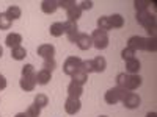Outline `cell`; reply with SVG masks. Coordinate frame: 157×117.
I'll use <instances>...</instances> for the list:
<instances>
[{
  "label": "cell",
  "instance_id": "obj_1",
  "mask_svg": "<svg viewBox=\"0 0 157 117\" xmlns=\"http://www.w3.org/2000/svg\"><path fill=\"white\" fill-rule=\"evenodd\" d=\"M143 83V78L137 73L130 75V73H120L116 76V86L118 87H123L126 90H135L141 86Z\"/></svg>",
  "mask_w": 157,
  "mask_h": 117
},
{
  "label": "cell",
  "instance_id": "obj_2",
  "mask_svg": "<svg viewBox=\"0 0 157 117\" xmlns=\"http://www.w3.org/2000/svg\"><path fill=\"white\" fill-rule=\"evenodd\" d=\"M91 39H93V47H96L98 50H104L109 47V34L102 30H94L93 34H90Z\"/></svg>",
  "mask_w": 157,
  "mask_h": 117
},
{
  "label": "cell",
  "instance_id": "obj_3",
  "mask_svg": "<svg viewBox=\"0 0 157 117\" xmlns=\"http://www.w3.org/2000/svg\"><path fill=\"white\" fill-rule=\"evenodd\" d=\"M129 92V90L123 89V87H113V89H109L105 92V101L109 103V105H116L118 101H121L124 98V95Z\"/></svg>",
  "mask_w": 157,
  "mask_h": 117
},
{
  "label": "cell",
  "instance_id": "obj_4",
  "mask_svg": "<svg viewBox=\"0 0 157 117\" xmlns=\"http://www.w3.org/2000/svg\"><path fill=\"white\" fill-rule=\"evenodd\" d=\"M137 22L141 25V27H145L146 30L155 27V17H154V14H151L148 9L137 12Z\"/></svg>",
  "mask_w": 157,
  "mask_h": 117
},
{
  "label": "cell",
  "instance_id": "obj_5",
  "mask_svg": "<svg viewBox=\"0 0 157 117\" xmlns=\"http://www.w3.org/2000/svg\"><path fill=\"white\" fill-rule=\"evenodd\" d=\"M80 64H82V59L78 58V56H69L66 61H64V64H63V72L71 76L74 72L78 70Z\"/></svg>",
  "mask_w": 157,
  "mask_h": 117
},
{
  "label": "cell",
  "instance_id": "obj_6",
  "mask_svg": "<svg viewBox=\"0 0 157 117\" xmlns=\"http://www.w3.org/2000/svg\"><path fill=\"white\" fill-rule=\"evenodd\" d=\"M64 27V34L68 36V39L71 42H75L77 41V36H78V27H77V22H71V20H66L63 23Z\"/></svg>",
  "mask_w": 157,
  "mask_h": 117
},
{
  "label": "cell",
  "instance_id": "obj_7",
  "mask_svg": "<svg viewBox=\"0 0 157 117\" xmlns=\"http://www.w3.org/2000/svg\"><path fill=\"white\" fill-rule=\"evenodd\" d=\"M121 101L124 103V106H126V108H129V109H135V108L140 106L141 98H140V95L135 94V92H127Z\"/></svg>",
  "mask_w": 157,
  "mask_h": 117
},
{
  "label": "cell",
  "instance_id": "obj_8",
  "mask_svg": "<svg viewBox=\"0 0 157 117\" xmlns=\"http://www.w3.org/2000/svg\"><path fill=\"white\" fill-rule=\"evenodd\" d=\"M80 108H82V103H80V100H78V98L68 97L66 101H64V111H66L68 114H71V115L77 114L78 111H80Z\"/></svg>",
  "mask_w": 157,
  "mask_h": 117
},
{
  "label": "cell",
  "instance_id": "obj_9",
  "mask_svg": "<svg viewBox=\"0 0 157 117\" xmlns=\"http://www.w3.org/2000/svg\"><path fill=\"white\" fill-rule=\"evenodd\" d=\"M75 44L80 50H90L91 47H93V39H91V36L88 33H78Z\"/></svg>",
  "mask_w": 157,
  "mask_h": 117
},
{
  "label": "cell",
  "instance_id": "obj_10",
  "mask_svg": "<svg viewBox=\"0 0 157 117\" xmlns=\"http://www.w3.org/2000/svg\"><path fill=\"white\" fill-rule=\"evenodd\" d=\"M19 86H21V89H24V90H33L35 89V86H36V75L35 73H32V75H24L22 78H21V81H19Z\"/></svg>",
  "mask_w": 157,
  "mask_h": 117
},
{
  "label": "cell",
  "instance_id": "obj_11",
  "mask_svg": "<svg viewBox=\"0 0 157 117\" xmlns=\"http://www.w3.org/2000/svg\"><path fill=\"white\" fill-rule=\"evenodd\" d=\"M38 55L44 59H52L55 55V47L52 44H43L38 47Z\"/></svg>",
  "mask_w": 157,
  "mask_h": 117
},
{
  "label": "cell",
  "instance_id": "obj_12",
  "mask_svg": "<svg viewBox=\"0 0 157 117\" xmlns=\"http://www.w3.org/2000/svg\"><path fill=\"white\" fill-rule=\"evenodd\" d=\"M127 47L135 50V51L137 50H143V48H145V37H143V36H132V37H129Z\"/></svg>",
  "mask_w": 157,
  "mask_h": 117
},
{
  "label": "cell",
  "instance_id": "obj_13",
  "mask_svg": "<svg viewBox=\"0 0 157 117\" xmlns=\"http://www.w3.org/2000/svg\"><path fill=\"white\" fill-rule=\"evenodd\" d=\"M82 94H83V86L71 81L69 86H68V97H71V98H80Z\"/></svg>",
  "mask_w": 157,
  "mask_h": 117
},
{
  "label": "cell",
  "instance_id": "obj_14",
  "mask_svg": "<svg viewBox=\"0 0 157 117\" xmlns=\"http://www.w3.org/2000/svg\"><path fill=\"white\" fill-rule=\"evenodd\" d=\"M36 75V84H41V86H46L50 80H52V72H49V70H44V69H41L38 73H35Z\"/></svg>",
  "mask_w": 157,
  "mask_h": 117
},
{
  "label": "cell",
  "instance_id": "obj_15",
  "mask_svg": "<svg viewBox=\"0 0 157 117\" xmlns=\"http://www.w3.org/2000/svg\"><path fill=\"white\" fill-rule=\"evenodd\" d=\"M41 9L46 14H54L58 9V2H55V0H44V2H41Z\"/></svg>",
  "mask_w": 157,
  "mask_h": 117
},
{
  "label": "cell",
  "instance_id": "obj_16",
  "mask_svg": "<svg viewBox=\"0 0 157 117\" xmlns=\"http://www.w3.org/2000/svg\"><path fill=\"white\" fill-rule=\"evenodd\" d=\"M21 42H22V36H21L19 33H10V34L6 36V39H5V44H6L10 48H14V47L21 45Z\"/></svg>",
  "mask_w": 157,
  "mask_h": 117
},
{
  "label": "cell",
  "instance_id": "obj_17",
  "mask_svg": "<svg viewBox=\"0 0 157 117\" xmlns=\"http://www.w3.org/2000/svg\"><path fill=\"white\" fill-rule=\"evenodd\" d=\"M91 62H93V72H98V73L104 72L105 67H107V61H105L104 56H96Z\"/></svg>",
  "mask_w": 157,
  "mask_h": 117
},
{
  "label": "cell",
  "instance_id": "obj_18",
  "mask_svg": "<svg viewBox=\"0 0 157 117\" xmlns=\"http://www.w3.org/2000/svg\"><path fill=\"white\" fill-rule=\"evenodd\" d=\"M141 69V64L137 58H132V59H129L126 61V70L130 73V75H134V73H138V70Z\"/></svg>",
  "mask_w": 157,
  "mask_h": 117
},
{
  "label": "cell",
  "instance_id": "obj_19",
  "mask_svg": "<svg viewBox=\"0 0 157 117\" xmlns=\"http://www.w3.org/2000/svg\"><path fill=\"white\" fill-rule=\"evenodd\" d=\"M66 16H68V20L77 22L78 19H80V16H82V9L78 8V5H75V6H72L71 9L66 11Z\"/></svg>",
  "mask_w": 157,
  "mask_h": 117
},
{
  "label": "cell",
  "instance_id": "obj_20",
  "mask_svg": "<svg viewBox=\"0 0 157 117\" xmlns=\"http://www.w3.org/2000/svg\"><path fill=\"white\" fill-rule=\"evenodd\" d=\"M5 14L8 16V19H10V20H16V19H19V17H21L22 11H21V8H19V6H16V5H10Z\"/></svg>",
  "mask_w": 157,
  "mask_h": 117
},
{
  "label": "cell",
  "instance_id": "obj_21",
  "mask_svg": "<svg viewBox=\"0 0 157 117\" xmlns=\"http://www.w3.org/2000/svg\"><path fill=\"white\" fill-rule=\"evenodd\" d=\"M71 78H72V81H74V83H77V84L83 86V84L86 83V80H88V75H86L83 70L78 69L77 72H74V73L71 75Z\"/></svg>",
  "mask_w": 157,
  "mask_h": 117
},
{
  "label": "cell",
  "instance_id": "obj_22",
  "mask_svg": "<svg viewBox=\"0 0 157 117\" xmlns=\"http://www.w3.org/2000/svg\"><path fill=\"white\" fill-rule=\"evenodd\" d=\"M11 56H13V59L21 61V59H24L25 56H27V50H25L22 45H17L14 48H11Z\"/></svg>",
  "mask_w": 157,
  "mask_h": 117
},
{
  "label": "cell",
  "instance_id": "obj_23",
  "mask_svg": "<svg viewBox=\"0 0 157 117\" xmlns=\"http://www.w3.org/2000/svg\"><path fill=\"white\" fill-rule=\"evenodd\" d=\"M109 22L112 25V28H121L124 25V17L121 14H113V16H109Z\"/></svg>",
  "mask_w": 157,
  "mask_h": 117
},
{
  "label": "cell",
  "instance_id": "obj_24",
  "mask_svg": "<svg viewBox=\"0 0 157 117\" xmlns=\"http://www.w3.org/2000/svg\"><path fill=\"white\" fill-rule=\"evenodd\" d=\"M50 34L54 36V37L63 36V34H64V27H63V23H61V22L52 23V25H50Z\"/></svg>",
  "mask_w": 157,
  "mask_h": 117
},
{
  "label": "cell",
  "instance_id": "obj_25",
  "mask_svg": "<svg viewBox=\"0 0 157 117\" xmlns=\"http://www.w3.org/2000/svg\"><path fill=\"white\" fill-rule=\"evenodd\" d=\"M98 28L99 30H102V31H109V30H112V25H110V22H109V16H102V17H99L98 19Z\"/></svg>",
  "mask_w": 157,
  "mask_h": 117
},
{
  "label": "cell",
  "instance_id": "obj_26",
  "mask_svg": "<svg viewBox=\"0 0 157 117\" xmlns=\"http://www.w3.org/2000/svg\"><path fill=\"white\" fill-rule=\"evenodd\" d=\"M146 51H155L157 50V41L155 37H145V48Z\"/></svg>",
  "mask_w": 157,
  "mask_h": 117
},
{
  "label": "cell",
  "instance_id": "obj_27",
  "mask_svg": "<svg viewBox=\"0 0 157 117\" xmlns=\"http://www.w3.org/2000/svg\"><path fill=\"white\" fill-rule=\"evenodd\" d=\"M35 105H38L39 108H46V106L49 105V98H47V95H44V94H38V95L35 97Z\"/></svg>",
  "mask_w": 157,
  "mask_h": 117
},
{
  "label": "cell",
  "instance_id": "obj_28",
  "mask_svg": "<svg viewBox=\"0 0 157 117\" xmlns=\"http://www.w3.org/2000/svg\"><path fill=\"white\" fill-rule=\"evenodd\" d=\"M11 22L13 20L8 19V16L5 14V12H0V30H10Z\"/></svg>",
  "mask_w": 157,
  "mask_h": 117
},
{
  "label": "cell",
  "instance_id": "obj_29",
  "mask_svg": "<svg viewBox=\"0 0 157 117\" xmlns=\"http://www.w3.org/2000/svg\"><path fill=\"white\" fill-rule=\"evenodd\" d=\"M39 114H41V108H39L38 105H35V103L27 108V115L29 117H39Z\"/></svg>",
  "mask_w": 157,
  "mask_h": 117
},
{
  "label": "cell",
  "instance_id": "obj_30",
  "mask_svg": "<svg viewBox=\"0 0 157 117\" xmlns=\"http://www.w3.org/2000/svg\"><path fill=\"white\" fill-rule=\"evenodd\" d=\"M121 58H123L124 61H129V59H132V58H135V50H132V48H129V47L123 48V51H121Z\"/></svg>",
  "mask_w": 157,
  "mask_h": 117
},
{
  "label": "cell",
  "instance_id": "obj_31",
  "mask_svg": "<svg viewBox=\"0 0 157 117\" xmlns=\"http://www.w3.org/2000/svg\"><path fill=\"white\" fill-rule=\"evenodd\" d=\"M134 5H135L137 12H140V11H146V9H148V6H149L151 3H149V2H145V0H135Z\"/></svg>",
  "mask_w": 157,
  "mask_h": 117
},
{
  "label": "cell",
  "instance_id": "obj_32",
  "mask_svg": "<svg viewBox=\"0 0 157 117\" xmlns=\"http://www.w3.org/2000/svg\"><path fill=\"white\" fill-rule=\"evenodd\" d=\"M55 67H57V62H55L54 58H52V59H44V64H43V69H44V70L52 72Z\"/></svg>",
  "mask_w": 157,
  "mask_h": 117
},
{
  "label": "cell",
  "instance_id": "obj_33",
  "mask_svg": "<svg viewBox=\"0 0 157 117\" xmlns=\"http://www.w3.org/2000/svg\"><path fill=\"white\" fill-rule=\"evenodd\" d=\"M72 6H75V2L74 0H60L58 2V8H63V9H71Z\"/></svg>",
  "mask_w": 157,
  "mask_h": 117
},
{
  "label": "cell",
  "instance_id": "obj_34",
  "mask_svg": "<svg viewBox=\"0 0 157 117\" xmlns=\"http://www.w3.org/2000/svg\"><path fill=\"white\" fill-rule=\"evenodd\" d=\"M78 69L83 70L88 75L90 72H93V62H91V61H82V64H80V67H78Z\"/></svg>",
  "mask_w": 157,
  "mask_h": 117
},
{
  "label": "cell",
  "instance_id": "obj_35",
  "mask_svg": "<svg viewBox=\"0 0 157 117\" xmlns=\"http://www.w3.org/2000/svg\"><path fill=\"white\" fill-rule=\"evenodd\" d=\"M35 73V67L32 66V64H25V66L22 67V76L24 75H32Z\"/></svg>",
  "mask_w": 157,
  "mask_h": 117
},
{
  "label": "cell",
  "instance_id": "obj_36",
  "mask_svg": "<svg viewBox=\"0 0 157 117\" xmlns=\"http://www.w3.org/2000/svg\"><path fill=\"white\" fill-rule=\"evenodd\" d=\"M78 8H80L82 11L83 9H91V8H93V2H90V0L86 2V0H85V2H82L80 5H78Z\"/></svg>",
  "mask_w": 157,
  "mask_h": 117
},
{
  "label": "cell",
  "instance_id": "obj_37",
  "mask_svg": "<svg viewBox=\"0 0 157 117\" xmlns=\"http://www.w3.org/2000/svg\"><path fill=\"white\" fill-rule=\"evenodd\" d=\"M5 87H6V78L0 73V90H3Z\"/></svg>",
  "mask_w": 157,
  "mask_h": 117
},
{
  "label": "cell",
  "instance_id": "obj_38",
  "mask_svg": "<svg viewBox=\"0 0 157 117\" xmlns=\"http://www.w3.org/2000/svg\"><path fill=\"white\" fill-rule=\"evenodd\" d=\"M14 117H29V115H27V112H17Z\"/></svg>",
  "mask_w": 157,
  "mask_h": 117
},
{
  "label": "cell",
  "instance_id": "obj_39",
  "mask_svg": "<svg viewBox=\"0 0 157 117\" xmlns=\"http://www.w3.org/2000/svg\"><path fill=\"white\" fill-rule=\"evenodd\" d=\"M146 117H157V114H155V112H148Z\"/></svg>",
  "mask_w": 157,
  "mask_h": 117
},
{
  "label": "cell",
  "instance_id": "obj_40",
  "mask_svg": "<svg viewBox=\"0 0 157 117\" xmlns=\"http://www.w3.org/2000/svg\"><path fill=\"white\" fill-rule=\"evenodd\" d=\"M2 55H3V48L0 47V58H2Z\"/></svg>",
  "mask_w": 157,
  "mask_h": 117
},
{
  "label": "cell",
  "instance_id": "obj_41",
  "mask_svg": "<svg viewBox=\"0 0 157 117\" xmlns=\"http://www.w3.org/2000/svg\"><path fill=\"white\" fill-rule=\"evenodd\" d=\"M101 117H107V115H101Z\"/></svg>",
  "mask_w": 157,
  "mask_h": 117
}]
</instances>
